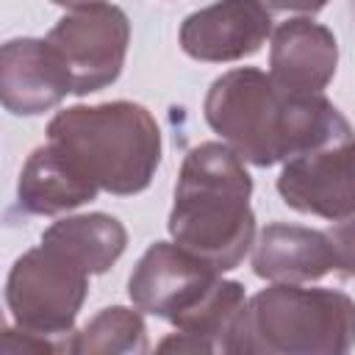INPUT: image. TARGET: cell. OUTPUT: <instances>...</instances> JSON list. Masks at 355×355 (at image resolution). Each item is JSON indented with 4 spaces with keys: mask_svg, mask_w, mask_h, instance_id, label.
Returning <instances> with one entry per match:
<instances>
[{
    "mask_svg": "<svg viewBox=\"0 0 355 355\" xmlns=\"http://www.w3.org/2000/svg\"><path fill=\"white\" fill-rule=\"evenodd\" d=\"M202 111L211 130L255 166L286 164L302 153L355 139L352 125L322 92H291L255 67L219 75Z\"/></svg>",
    "mask_w": 355,
    "mask_h": 355,
    "instance_id": "1",
    "label": "cell"
},
{
    "mask_svg": "<svg viewBox=\"0 0 355 355\" xmlns=\"http://www.w3.org/2000/svg\"><path fill=\"white\" fill-rule=\"evenodd\" d=\"M250 194L252 178L230 144L202 141L191 147L180 164L169 211L172 241L216 272L236 269L255 239Z\"/></svg>",
    "mask_w": 355,
    "mask_h": 355,
    "instance_id": "2",
    "label": "cell"
},
{
    "mask_svg": "<svg viewBox=\"0 0 355 355\" xmlns=\"http://www.w3.org/2000/svg\"><path fill=\"white\" fill-rule=\"evenodd\" d=\"M55 144L100 191L139 194L150 186L161 161V130L153 114L128 100L72 105L47 122Z\"/></svg>",
    "mask_w": 355,
    "mask_h": 355,
    "instance_id": "3",
    "label": "cell"
},
{
    "mask_svg": "<svg viewBox=\"0 0 355 355\" xmlns=\"http://www.w3.org/2000/svg\"><path fill=\"white\" fill-rule=\"evenodd\" d=\"M355 344V302L336 288L275 283L247 300L227 352L341 355Z\"/></svg>",
    "mask_w": 355,
    "mask_h": 355,
    "instance_id": "4",
    "label": "cell"
},
{
    "mask_svg": "<svg viewBox=\"0 0 355 355\" xmlns=\"http://www.w3.org/2000/svg\"><path fill=\"white\" fill-rule=\"evenodd\" d=\"M86 291L89 272L47 244L19 255L6 280V302L14 322L47 338L72 333Z\"/></svg>",
    "mask_w": 355,
    "mask_h": 355,
    "instance_id": "5",
    "label": "cell"
},
{
    "mask_svg": "<svg viewBox=\"0 0 355 355\" xmlns=\"http://www.w3.org/2000/svg\"><path fill=\"white\" fill-rule=\"evenodd\" d=\"M47 42L72 72V94H92L119 78L130 42V22L119 6L94 3L61 17L47 33Z\"/></svg>",
    "mask_w": 355,
    "mask_h": 355,
    "instance_id": "6",
    "label": "cell"
},
{
    "mask_svg": "<svg viewBox=\"0 0 355 355\" xmlns=\"http://www.w3.org/2000/svg\"><path fill=\"white\" fill-rule=\"evenodd\" d=\"M219 275L175 241H155L139 258L128 280V294L141 313L178 324L214 291Z\"/></svg>",
    "mask_w": 355,
    "mask_h": 355,
    "instance_id": "7",
    "label": "cell"
},
{
    "mask_svg": "<svg viewBox=\"0 0 355 355\" xmlns=\"http://www.w3.org/2000/svg\"><path fill=\"white\" fill-rule=\"evenodd\" d=\"M277 194L300 214L322 219L355 216V139L286 161L277 178Z\"/></svg>",
    "mask_w": 355,
    "mask_h": 355,
    "instance_id": "8",
    "label": "cell"
},
{
    "mask_svg": "<svg viewBox=\"0 0 355 355\" xmlns=\"http://www.w3.org/2000/svg\"><path fill=\"white\" fill-rule=\"evenodd\" d=\"M75 92L72 72L47 39H8L0 53V94L14 116H36Z\"/></svg>",
    "mask_w": 355,
    "mask_h": 355,
    "instance_id": "9",
    "label": "cell"
},
{
    "mask_svg": "<svg viewBox=\"0 0 355 355\" xmlns=\"http://www.w3.org/2000/svg\"><path fill=\"white\" fill-rule=\"evenodd\" d=\"M272 33L269 8L261 0H216L180 25V47L197 61H239L261 50Z\"/></svg>",
    "mask_w": 355,
    "mask_h": 355,
    "instance_id": "10",
    "label": "cell"
},
{
    "mask_svg": "<svg viewBox=\"0 0 355 355\" xmlns=\"http://www.w3.org/2000/svg\"><path fill=\"white\" fill-rule=\"evenodd\" d=\"M338 44L333 31L324 25L297 17L280 22L272 33L269 47V75L291 89L305 94H319L336 75Z\"/></svg>",
    "mask_w": 355,
    "mask_h": 355,
    "instance_id": "11",
    "label": "cell"
},
{
    "mask_svg": "<svg viewBox=\"0 0 355 355\" xmlns=\"http://www.w3.org/2000/svg\"><path fill=\"white\" fill-rule=\"evenodd\" d=\"M333 269V250L324 230L272 222L252 250V272L272 283H311Z\"/></svg>",
    "mask_w": 355,
    "mask_h": 355,
    "instance_id": "12",
    "label": "cell"
},
{
    "mask_svg": "<svg viewBox=\"0 0 355 355\" xmlns=\"http://www.w3.org/2000/svg\"><path fill=\"white\" fill-rule=\"evenodd\" d=\"M97 194H100L97 183H92L50 141L28 155L17 186L19 208L36 216H55L72 211L83 202H92Z\"/></svg>",
    "mask_w": 355,
    "mask_h": 355,
    "instance_id": "13",
    "label": "cell"
},
{
    "mask_svg": "<svg viewBox=\"0 0 355 355\" xmlns=\"http://www.w3.org/2000/svg\"><path fill=\"white\" fill-rule=\"evenodd\" d=\"M42 244L58 250L89 275H103L125 252L128 230L116 216L80 214L53 222L42 233Z\"/></svg>",
    "mask_w": 355,
    "mask_h": 355,
    "instance_id": "14",
    "label": "cell"
},
{
    "mask_svg": "<svg viewBox=\"0 0 355 355\" xmlns=\"http://www.w3.org/2000/svg\"><path fill=\"white\" fill-rule=\"evenodd\" d=\"M247 305L244 288L236 280H222L214 291L183 319L178 322V333L158 344L161 352H227V341L236 330V322Z\"/></svg>",
    "mask_w": 355,
    "mask_h": 355,
    "instance_id": "15",
    "label": "cell"
},
{
    "mask_svg": "<svg viewBox=\"0 0 355 355\" xmlns=\"http://www.w3.org/2000/svg\"><path fill=\"white\" fill-rule=\"evenodd\" d=\"M67 349L80 355H141L147 352V327L139 316V308H103L94 319L86 322V327L75 336V341Z\"/></svg>",
    "mask_w": 355,
    "mask_h": 355,
    "instance_id": "16",
    "label": "cell"
},
{
    "mask_svg": "<svg viewBox=\"0 0 355 355\" xmlns=\"http://www.w3.org/2000/svg\"><path fill=\"white\" fill-rule=\"evenodd\" d=\"M333 250V269L344 277H355V216L324 230Z\"/></svg>",
    "mask_w": 355,
    "mask_h": 355,
    "instance_id": "17",
    "label": "cell"
},
{
    "mask_svg": "<svg viewBox=\"0 0 355 355\" xmlns=\"http://www.w3.org/2000/svg\"><path fill=\"white\" fill-rule=\"evenodd\" d=\"M55 349L58 347L47 336H36L31 330H22L19 324L8 327L6 336H3V344H0V352H6V355H17V352H55Z\"/></svg>",
    "mask_w": 355,
    "mask_h": 355,
    "instance_id": "18",
    "label": "cell"
},
{
    "mask_svg": "<svg viewBox=\"0 0 355 355\" xmlns=\"http://www.w3.org/2000/svg\"><path fill=\"white\" fill-rule=\"evenodd\" d=\"M261 3L275 11H302V14H316L327 6V0H261Z\"/></svg>",
    "mask_w": 355,
    "mask_h": 355,
    "instance_id": "19",
    "label": "cell"
},
{
    "mask_svg": "<svg viewBox=\"0 0 355 355\" xmlns=\"http://www.w3.org/2000/svg\"><path fill=\"white\" fill-rule=\"evenodd\" d=\"M50 3H55V6H64V8L75 11V8H83V6H94V3H105V0H50Z\"/></svg>",
    "mask_w": 355,
    "mask_h": 355,
    "instance_id": "20",
    "label": "cell"
}]
</instances>
